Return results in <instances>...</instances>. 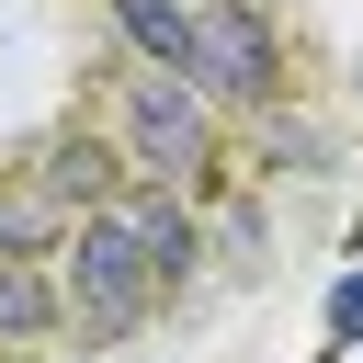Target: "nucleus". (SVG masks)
Wrapping results in <instances>:
<instances>
[{"instance_id":"nucleus-3","label":"nucleus","mask_w":363,"mask_h":363,"mask_svg":"<svg viewBox=\"0 0 363 363\" xmlns=\"http://www.w3.org/2000/svg\"><path fill=\"white\" fill-rule=\"evenodd\" d=\"M125 136H136V159L182 193V182L204 170V91H193L182 68H136V79H125Z\"/></svg>"},{"instance_id":"nucleus-7","label":"nucleus","mask_w":363,"mask_h":363,"mask_svg":"<svg viewBox=\"0 0 363 363\" xmlns=\"http://www.w3.org/2000/svg\"><path fill=\"white\" fill-rule=\"evenodd\" d=\"M57 238V193L45 182H23V193H0V261H34Z\"/></svg>"},{"instance_id":"nucleus-2","label":"nucleus","mask_w":363,"mask_h":363,"mask_svg":"<svg viewBox=\"0 0 363 363\" xmlns=\"http://www.w3.org/2000/svg\"><path fill=\"white\" fill-rule=\"evenodd\" d=\"M272 11L261 0H193V91L204 102H272Z\"/></svg>"},{"instance_id":"nucleus-9","label":"nucleus","mask_w":363,"mask_h":363,"mask_svg":"<svg viewBox=\"0 0 363 363\" xmlns=\"http://www.w3.org/2000/svg\"><path fill=\"white\" fill-rule=\"evenodd\" d=\"M329 340H363V272L329 284Z\"/></svg>"},{"instance_id":"nucleus-8","label":"nucleus","mask_w":363,"mask_h":363,"mask_svg":"<svg viewBox=\"0 0 363 363\" xmlns=\"http://www.w3.org/2000/svg\"><path fill=\"white\" fill-rule=\"evenodd\" d=\"M45 193H57V204H102V193H113V159H102V147H79V136H68V147H57V159H45Z\"/></svg>"},{"instance_id":"nucleus-1","label":"nucleus","mask_w":363,"mask_h":363,"mask_svg":"<svg viewBox=\"0 0 363 363\" xmlns=\"http://www.w3.org/2000/svg\"><path fill=\"white\" fill-rule=\"evenodd\" d=\"M57 272H68L57 306H68L91 340H113V329H136V318L159 306V261H147L136 216H113V204H91V227H68V261H57Z\"/></svg>"},{"instance_id":"nucleus-5","label":"nucleus","mask_w":363,"mask_h":363,"mask_svg":"<svg viewBox=\"0 0 363 363\" xmlns=\"http://www.w3.org/2000/svg\"><path fill=\"white\" fill-rule=\"evenodd\" d=\"M68 306H57V284L45 272H23V261H0V340H34V329H57Z\"/></svg>"},{"instance_id":"nucleus-4","label":"nucleus","mask_w":363,"mask_h":363,"mask_svg":"<svg viewBox=\"0 0 363 363\" xmlns=\"http://www.w3.org/2000/svg\"><path fill=\"white\" fill-rule=\"evenodd\" d=\"M113 23H125V45L147 68H182L193 79V0H113Z\"/></svg>"},{"instance_id":"nucleus-6","label":"nucleus","mask_w":363,"mask_h":363,"mask_svg":"<svg viewBox=\"0 0 363 363\" xmlns=\"http://www.w3.org/2000/svg\"><path fill=\"white\" fill-rule=\"evenodd\" d=\"M136 238H147V261H159V284H170V272H193V216L170 204V182H159V193L136 204Z\"/></svg>"}]
</instances>
